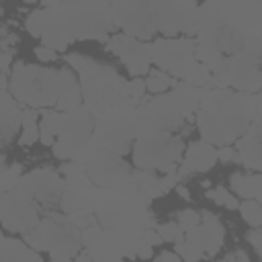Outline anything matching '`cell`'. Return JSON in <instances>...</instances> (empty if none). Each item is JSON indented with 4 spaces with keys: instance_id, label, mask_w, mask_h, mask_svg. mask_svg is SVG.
<instances>
[{
    "instance_id": "cell-23",
    "label": "cell",
    "mask_w": 262,
    "mask_h": 262,
    "mask_svg": "<svg viewBox=\"0 0 262 262\" xmlns=\"http://www.w3.org/2000/svg\"><path fill=\"white\" fill-rule=\"evenodd\" d=\"M2 172H4V156L0 154V176H2Z\"/></svg>"
},
{
    "instance_id": "cell-13",
    "label": "cell",
    "mask_w": 262,
    "mask_h": 262,
    "mask_svg": "<svg viewBox=\"0 0 262 262\" xmlns=\"http://www.w3.org/2000/svg\"><path fill=\"white\" fill-rule=\"evenodd\" d=\"M82 207V199H80V192L76 188H68L63 194H61V209L66 213H74Z\"/></svg>"
},
{
    "instance_id": "cell-1",
    "label": "cell",
    "mask_w": 262,
    "mask_h": 262,
    "mask_svg": "<svg viewBox=\"0 0 262 262\" xmlns=\"http://www.w3.org/2000/svg\"><path fill=\"white\" fill-rule=\"evenodd\" d=\"M127 172H129V168L125 166V162H121L119 158L108 156V154H96L88 166V174H90L92 182L98 186H111V184L119 182Z\"/></svg>"
},
{
    "instance_id": "cell-22",
    "label": "cell",
    "mask_w": 262,
    "mask_h": 262,
    "mask_svg": "<svg viewBox=\"0 0 262 262\" xmlns=\"http://www.w3.org/2000/svg\"><path fill=\"white\" fill-rule=\"evenodd\" d=\"M176 192H178V194H180V199H184V201H188V199H190V192H188V188H186L184 184H178V186H176Z\"/></svg>"
},
{
    "instance_id": "cell-20",
    "label": "cell",
    "mask_w": 262,
    "mask_h": 262,
    "mask_svg": "<svg viewBox=\"0 0 262 262\" xmlns=\"http://www.w3.org/2000/svg\"><path fill=\"white\" fill-rule=\"evenodd\" d=\"M233 156H235L233 147H229V145L217 149V160H221V162H229V160H233Z\"/></svg>"
},
{
    "instance_id": "cell-24",
    "label": "cell",
    "mask_w": 262,
    "mask_h": 262,
    "mask_svg": "<svg viewBox=\"0 0 262 262\" xmlns=\"http://www.w3.org/2000/svg\"><path fill=\"white\" fill-rule=\"evenodd\" d=\"M23 2H27V4H33V2H37V0H23Z\"/></svg>"
},
{
    "instance_id": "cell-16",
    "label": "cell",
    "mask_w": 262,
    "mask_h": 262,
    "mask_svg": "<svg viewBox=\"0 0 262 262\" xmlns=\"http://www.w3.org/2000/svg\"><path fill=\"white\" fill-rule=\"evenodd\" d=\"M35 55H37V59H41V61H55L57 51L51 49V47H47V45H41V47L35 49Z\"/></svg>"
},
{
    "instance_id": "cell-9",
    "label": "cell",
    "mask_w": 262,
    "mask_h": 262,
    "mask_svg": "<svg viewBox=\"0 0 262 262\" xmlns=\"http://www.w3.org/2000/svg\"><path fill=\"white\" fill-rule=\"evenodd\" d=\"M207 199H211L213 203H217V205H223V207H227V209H237V199L225 188V186H217V188H213V190H209L207 192Z\"/></svg>"
},
{
    "instance_id": "cell-21",
    "label": "cell",
    "mask_w": 262,
    "mask_h": 262,
    "mask_svg": "<svg viewBox=\"0 0 262 262\" xmlns=\"http://www.w3.org/2000/svg\"><path fill=\"white\" fill-rule=\"evenodd\" d=\"M158 262H164V260H170V262H178L180 260V256L176 254V252H162L158 258H156Z\"/></svg>"
},
{
    "instance_id": "cell-3",
    "label": "cell",
    "mask_w": 262,
    "mask_h": 262,
    "mask_svg": "<svg viewBox=\"0 0 262 262\" xmlns=\"http://www.w3.org/2000/svg\"><path fill=\"white\" fill-rule=\"evenodd\" d=\"M80 96H82V90H80V84L76 82V76L72 74V70L63 68L57 72V100L55 104L70 113L74 108L80 106Z\"/></svg>"
},
{
    "instance_id": "cell-7",
    "label": "cell",
    "mask_w": 262,
    "mask_h": 262,
    "mask_svg": "<svg viewBox=\"0 0 262 262\" xmlns=\"http://www.w3.org/2000/svg\"><path fill=\"white\" fill-rule=\"evenodd\" d=\"M172 78L164 72H149L147 80H145V90L154 92V94H160V92H166L170 86H172Z\"/></svg>"
},
{
    "instance_id": "cell-4",
    "label": "cell",
    "mask_w": 262,
    "mask_h": 262,
    "mask_svg": "<svg viewBox=\"0 0 262 262\" xmlns=\"http://www.w3.org/2000/svg\"><path fill=\"white\" fill-rule=\"evenodd\" d=\"M231 188L246 199H260V176L258 174H239L235 172L231 176Z\"/></svg>"
},
{
    "instance_id": "cell-14",
    "label": "cell",
    "mask_w": 262,
    "mask_h": 262,
    "mask_svg": "<svg viewBox=\"0 0 262 262\" xmlns=\"http://www.w3.org/2000/svg\"><path fill=\"white\" fill-rule=\"evenodd\" d=\"M199 221H201V215L196 211H192V209H184V211L178 213V227L182 231H188V229L196 227Z\"/></svg>"
},
{
    "instance_id": "cell-2",
    "label": "cell",
    "mask_w": 262,
    "mask_h": 262,
    "mask_svg": "<svg viewBox=\"0 0 262 262\" xmlns=\"http://www.w3.org/2000/svg\"><path fill=\"white\" fill-rule=\"evenodd\" d=\"M215 160H217V149H213V145L203 143V141H194L188 145V151H186V158L180 166L178 176H184L190 172H205L211 166H215Z\"/></svg>"
},
{
    "instance_id": "cell-15",
    "label": "cell",
    "mask_w": 262,
    "mask_h": 262,
    "mask_svg": "<svg viewBox=\"0 0 262 262\" xmlns=\"http://www.w3.org/2000/svg\"><path fill=\"white\" fill-rule=\"evenodd\" d=\"M51 147H53V156L59 158V160H72V158L76 156V151H78V147L72 145V143L66 141V139H59V141L53 143Z\"/></svg>"
},
{
    "instance_id": "cell-8",
    "label": "cell",
    "mask_w": 262,
    "mask_h": 262,
    "mask_svg": "<svg viewBox=\"0 0 262 262\" xmlns=\"http://www.w3.org/2000/svg\"><path fill=\"white\" fill-rule=\"evenodd\" d=\"M121 219H123V213H121V209L115 207V205H104V207L98 211V221H100V225H102L104 229H111V227L119 225Z\"/></svg>"
},
{
    "instance_id": "cell-5",
    "label": "cell",
    "mask_w": 262,
    "mask_h": 262,
    "mask_svg": "<svg viewBox=\"0 0 262 262\" xmlns=\"http://www.w3.org/2000/svg\"><path fill=\"white\" fill-rule=\"evenodd\" d=\"M20 125H23V135L18 137L20 145H33L39 139V125H37V113L35 111H25L20 113Z\"/></svg>"
},
{
    "instance_id": "cell-17",
    "label": "cell",
    "mask_w": 262,
    "mask_h": 262,
    "mask_svg": "<svg viewBox=\"0 0 262 262\" xmlns=\"http://www.w3.org/2000/svg\"><path fill=\"white\" fill-rule=\"evenodd\" d=\"M143 90H145V82H143V80H139V78L127 84V92L131 94V98H141Z\"/></svg>"
},
{
    "instance_id": "cell-19",
    "label": "cell",
    "mask_w": 262,
    "mask_h": 262,
    "mask_svg": "<svg viewBox=\"0 0 262 262\" xmlns=\"http://www.w3.org/2000/svg\"><path fill=\"white\" fill-rule=\"evenodd\" d=\"M246 239L254 246V250H256V254H262V237H260V229L258 227H254L248 235H246Z\"/></svg>"
},
{
    "instance_id": "cell-25",
    "label": "cell",
    "mask_w": 262,
    "mask_h": 262,
    "mask_svg": "<svg viewBox=\"0 0 262 262\" xmlns=\"http://www.w3.org/2000/svg\"><path fill=\"white\" fill-rule=\"evenodd\" d=\"M2 14H4V10H2V4H0V16H2Z\"/></svg>"
},
{
    "instance_id": "cell-11",
    "label": "cell",
    "mask_w": 262,
    "mask_h": 262,
    "mask_svg": "<svg viewBox=\"0 0 262 262\" xmlns=\"http://www.w3.org/2000/svg\"><path fill=\"white\" fill-rule=\"evenodd\" d=\"M156 231L162 237V242H180V239H184V231L178 227V223H172V221L160 225Z\"/></svg>"
},
{
    "instance_id": "cell-6",
    "label": "cell",
    "mask_w": 262,
    "mask_h": 262,
    "mask_svg": "<svg viewBox=\"0 0 262 262\" xmlns=\"http://www.w3.org/2000/svg\"><path fill=\"white\" fill-rule=\"evenodd\" d=\"M237 209L242 211V217L246 223H250L252 227H260L262 223V207L258 203V199H246V203L237 205Z\"/></svg>"
},
{
    "instance_id": "cell-18",
    "label": "cell",
    "mask_w": 262,
    "mask_h": 262,
    "mask_svg": "<svg viewBox=\"0 0 262 262\" xmlns=\"http://www.w3.org/2000/svg\"><path fill=\"white\" fill-rule=\"evenodd\" d=\"M139 239L145 242V244H149V246H158V244L162 242V237L158 235V231H156V229H149V227L139 233Z\"/></svg>"
},
{
    "instance_id": "cell-10",
    "label": "cell",
    "mask_w": 262,
    "mask_h": 262,
    "mask_svg": "<svg viewBox=\"0 0 262 262\" xmlns=\"http://www.w3.org/2000/svg\"><path fill=\"white\" fill-rule=\"evenodd\" d=\"M176 254H178L180 258H184V260H199V258H205L203 250H201L196 244H190V242H186V239L176 242Z\"/></svg>"
},
{
    "instance_id": "cell-12",
    "label": "cell",
    "mask_w": 262,
    "mask_h": 262,
    "mask_svg": "<svg viewBox=\"0 0 262 262\" xmlns=\"http://www.w3.org/2000/svg\"><path fill=\"white\" fill-rule=\"evenodd\" d=\"M45 14L41 12V10H35V12H31L29 16H27V23H25V27H27V31L33 35V37H39L41 33H43V27H45Z\"/></svg>"
}]
</instances>
